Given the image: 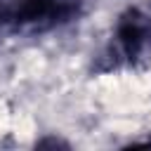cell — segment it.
<instances>
[{"label":"cell","mask_w":151,"mask_h":151,"mask_svg":"<svg viewBox=\"0 0 151 151\" xmlns=\"http://www.w3.org/2000/svg\"><path fill=\"white\" fill-rule=\"evenodd\" d=\"M83 12V0H17L0 2V26L24 33H47L71 24Z\"/></svg>","instance_id":"1"},{"label":"cell","mask_w":151,"mask_h":151,"mask_svg":"<svg viewBox=\"0 0 151 151\" xmlns=\"http://www.w3.org/2000/svg\"><path fill=\"white\" fill-rule=\"evenodd\" d=\"M149 50H151V17L139 7H130L118 17L111 42L101 54L104 64L97 66V71L134 66Z\"/></svg>","instance_id":"2"}]
</instances>
